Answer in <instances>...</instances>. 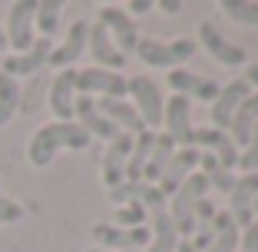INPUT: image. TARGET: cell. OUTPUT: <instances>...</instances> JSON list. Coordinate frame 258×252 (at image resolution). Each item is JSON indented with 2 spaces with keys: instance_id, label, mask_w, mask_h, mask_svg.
I'll use <instances>...</instances> for the list:
<instances>
[{
  "instance_id": "1",
  "label": "cell",
  "mask_w": 258,
  "mask_h": 252,
  "mask_svg": "<svg viewBox=\"0 0 258 252\" xmlns=\"http://www.w3.org/2000/svg\"><path fill=\"white\" fill-rule=\"evenodd\" d=\"M93 136L80 123H46L27 143V163L33 169H46L60 149H90Z\"/></svg>"
},
{
  "instance_id": "2",
  "label": "cell",
  "mask_w": 258,
  "mask_h": 252,
  "mask_svg": "<svg viewBox=\"0 0 258 252\" xmlns=\"http://www.w3.org/2000/svg\"><path fill=\"white\" fill-rule=\"evenodd\" d=\"M199 43L189 37H175V40H152V37H139L136 50L133 54L146 63V67L156 70H179L182 63H189L196 57Z\"/></svg>"
},
{
  "instance_id": "3",
  "label": "cell",
  "mask_w": 258,
  "mask_h": 252,
  "mask_svg": "<svg viewBox=\"0 0 258 252\" xmlns=\"http://www.w3.org/2000/svg\"><path fill=\"white\" fill-rule=\"evenodd\" d=\"M205 189H209V179H205L202 173H192L189 179L175 189L172 213H169V216H172V222H175L179 239L196 236V206H199V199H205Z\"/></svg>"
},
{
  "instance_id": "4",
  "label": "cell",
  "mask_w": 258,
  "mask_h": 252,
  "mask_svg": "<svg viewBox=\"0 0 258 252\" xmlns=\"http://www.w3.org/2000/svg\"><path fill=\"white\" fill-rule=\"evenodd\" d=\"M33 17H37V0H17V4L7 7V27H4V37H7V46L14 50V54L30 50L33 40H37Z\"/></svg>"
},
{
  "instance_id": "5",
  "label": "cell",
  "mask_w": 258,
  "mask_h": 252,
  "mask_svg": "<svg viewBox=\"0 0 258 252\" xmlns=\"http://www.w3.org/2000/svg\"><path fill=\"white\" fill-rule=\"evenodd\" d=\"M126 96H133V110L139 113L146 130H156L162 123V107L166 103H162V93L156 86V80H149V77L126 80Z\"/></svg>"
},
{
  "instance_id": "6",
  "label": "cell",
  "mask_w": 258,
  "mask_h": 252,
  "mask_svg": "<svg viewBox=\"0 0 258 252\" xmlns=\"http://www.w3.org/2000/svg\"><path fill=\"white\" fill-rule=\"evenodd\" d=\"M93 242H96V249H106V252H139L143 245H149V226L119 229L113 222H96L93 226Z\"/></svg>"
},
{
  "instance_id": "7",
  "label": "cell",
  "mask_w": 258,
  "mask_h": 252,
  "mask_svg": "<svg viewBox=\"0 0 258 252\" xmlns=\"http://www.w3.org/2000/svg\"><path fill=\"white\" fill-rule=\"evenodd\" d=\"M76 93L80 96H106V99H122L126 96V77L113 70H76Z\"/></svg>"
},
{
  "instance_id": "8",
  "label": "cell",
  "mask_w": 258,
  "mask_h": 252,
  "mask_svg": "<svg viewBox=\"0 0 258 252\" xmlns=\"http://www.w3.org/2000/svg\"><path fill=\"white\" fill-rule=\"evenodd\" d=\"M162 126H166V136L175 143V149H189L192 146V103L185 96H172L162 107Z\"/></svg>"
},
{
  "instance_id": "9",
  "label": "cell",
  "mask_w": 258,
  "mask_h": 252,
  "mask_svg": "<svg viewBox=\"0 0 258 252\" xmlns=\"http://www.w3.org/2000/svg\"><path fill=\"white\" fill-rule=\"evenodd\" d=\"M50 50H53V40L37 37L30 50L4 57V63H0V73H7V77H14V80H20V77H33V73H40V70L46 67V60H50Z\"/></svg>"
},
{
  "instance_id": "10",
  "label": "cell",
  "mask_w": 258,
  "mask_h": 252,
  "mask_svg": "<svg viewBox=\"0 0 258 252\" xmlns=\"http://www.w3.org/2000/svg\"><path fill=\"white\" fill-rule=\"evenodd\" d=\"M199 46H202V50L212 57L215 63H222V67H245V60H248L242 46H238V43H228L212 20L199 23Z\"/></svg>"
},
{
  "instance_id": "11",
  "label": "cell",
  "mask_w": 258,
  "mask_h": 252,
  "mask_svg": "<svg viewBox=\"0 0 258 252\" xmlns=\"http://www.w3.org/2000/svg\"><path fill=\"white\" fill-rule=\"evenodd\" d=\"M99 23L106 27L109 40L116 43V50H119L122 57H129L133 50H136V43H139L136 23H133V17H129L122 7H103L99 10Z\"/></svg>"
},
{
  "instance_id": "12",
  "label": "cell",
  "mask_w": 258,
  "mask_h": 252,
  "mask_svg": "<svg viewBox=\"0 0 258 252\" xmlns=\"http://www.w3.org/2000/svg\"><path fill=\"white\" fill-rule=\"evenodd\" d=\"M129 149H133V136H129V133H119L116 139H109L106 153H103V186H106L109 192L126 183Z\"/></svg>"
},
{
  "instance_id": "13",
  "label": "cell",
  "mask_w": 258,
  "mask_h": 252,
  "mask_svg": "<svg viewBox=\"0 0 258 252\" xmlns=\"http://www.w3.org/2000/svg\"><path fill=\"white\" fill-rule=\"evenodd\" d=\"M245 96H251V86L245 83L242 77L232 80L228 86H222L219 96L212 99V113H209V116H212V130H219V133L228 130V123H232V116H235V110L242 107Z\"/></svg>"
},
{
  "instance_id": "14",
  "label": "cell",
  "mask_w": 258,
  "mask_h": 252,
  "mask_svg": "<svg viewBox=\"0 0 258 252\" xmlns=\"http://www.w3.org/2000/svg\"><path fill=\"white\" fill-rule=\"evenodd\" d=\"M86 40H90V23H86V20H76L73 27H70L67 40H63V43H56L53 50H50L46 67H53V70H73V63L86 54Z\"/></svg>"
},
{
  "instance_id": "15",
  "label": "cell",
  "mask_w": 258,
  "mask_h": 252,
  "mask_svg": "<svg viewBox=\"0 0 258 252\" xmlns=\"http://www.w3.org/2000/svg\"><path fill=\"white\" fill-rule=\"evenodd\" d=\"M169 86L175 90V96H185L192 103V99H199V103H212L215 96H219L222 86L212 83L209 77H199V73H192V70H169Z\"/></svg>"
},
{
  "instance_id": "16",
  "label": "cell",
  "mask_w": 258,
  "mask_h": 252,
  "mask_svg": "<svg viewBox=\"0 0 258 252\" xmlns=\"http://www.w3.org/2000/svg\"><path fill=\"white\" fill-rule=\"evenodd\" d=\"M76 96H80V93H76V70H60L53 77V83H50V96H46L56 123H73Z\"/></svg>"
},
{
  "instance_id": "17",
  "label": "cell",
  "mask_w": 258,
  "mask_h": 252,
  "mask_svg": "<svg viewBox=\"0 0 258 252\" xmlns=\"http://www.w3.org/2000/svg\"><path fill=\"white\" fill-rule=\"evenodd\" d=\"M192 146H202L205 153L215 156V163H219L222 169H228V173L238 166V146L228 139V133H219V130H212V126H205V130H196Z\"/></svg>"
},
{
  "instance_id": "18",
  "label": "cell",
  "mask_w": 258,
  "mask_h": 252,
  "mask_svg": "<svg viewBox=\"0 0 258 252\" xmlns=\"http://www.w3.org/2000/svg\"><path fill=\"white\" fill-rule=\"evenodd\" d=\"M199 153L202 149H196V146H189V149H175V156H172V163L166 166V173H162V179H159V186L156 189L162 192V196H175V189L189 179L192 173L199 169Z\"/></svg>"
},
{
  "instance_id": "19",
  "label": "cell",
  "mask_w": 258,
  "mask_h": 252,
  "mask_svg": "<svg viewBox=\"0 0 258 252\" xmlns=\"http://www.w3.org/2000/svg\"><path fill=\"white\" fill-rule=\"evenodd\" d=\"M86 50L93 54V63H96L99 70H113V73H119L122 67H126V57L116 50V43L109 40L106 27L103 23H90V40H86Z\"/></svg>"
},
{
  "instance_id": "20",
  "label": "cell",
  "mask_w": 258,
  "mask_h": 252,
  "mask_svg": "<svg viewBox=\"0 0 258 252\" xmlns=\"http://www.w3.org/2000/svg\"><path fill=\"white\" fill-rule=\"evenodd\" d=\"M255 196H258V173H245L235 179V189L228 192V216L235 219L238 229H245L251 222V206H255Z\"/></svg>"
},
{
  "instance_id": "21",
  "label": "cell",
  "mask_w": 258,
  "mask_h": 252,
  "mask_svg": "<svg viewBox=\"0 0 258 252\" xmlns=\"http://www.w3.org/2000/svg\"><path fill=\"white\" fill-rule=\"evenodd\" d=\"M73 120L80 123L90 136H99V139H116V136H119V126H113L106 116L99 113V110H96V99H93V96H76V103H73Z\"/></svg>"
},
{
  "instance_id": "22",
  "label": "cell",
  "mask_w": 258,
  "mask_h": 252,
  "mask_svg": "<svg viewBox=\"0 0 258 252\" xmlns=\"http://www.w3.org/2000/svg\"><path fill=\"white\" fill-rule=\"evenodd\" d=\"M96 110L103 116H106L113 126H119V133H129V136H139V133L146 130L143 120H139V113L133 110V103L129 99H96Z\"/></svg>"
},
{
  "instance_id": "23",
  "label": "cell",
  "mask_w": 258,
  "mask_h": 252,
  "mask_svg": "<svg viewBox=\"0 0 258 252\" xmlns=\"http://www.w3.org/2000/svg\"><path fill=\"white\" fill-rule=\"evenodd\" d=\"M255 123H258V93H251V96L242 99V107L235 110V116H232V123H228V139L238 146V153L248 146Z\"/></svg>"
},
{
  "instance_id": "24",
  "label": "cell",
  "mask_w": 258,
  "mask_h": 252,
  "mask_svg": "<svg viewBox=\"0 0 258 252\" xmlns=\"http://www.w3.org/2000/svg\"><path fill=\"white\" fill-rule=\"evenodd\" d=\"M179 245V232H175V222L169 216V209H152V222H149V245L146 252H175Z\"/></svg>"
},
{
  "instance_id": "25",
  "label": "cell",
  "mask_w": 258,
  "mask_h": 252,
  "mask_svg": "<svg viewBox=\"0 0 258 252\" xmlns=\"http://www.w3.org/2000/svg\"><path fill=\"white\" fill-rule=\"evenodd\" d=\"M175 156V143L166 136V133H156V146H152V153H149V163H146L143 169V183H159L162 173H166V166L172 163Z\"/></svg>"
},
{
  "instance_id": "26",
  "label": "cell",
  "mask_w": 258,
  "mask_h": 252,
  "mask_svg": "<svg viewBox=\"0 0 258 252\" xmlns=\"http://www.w3.org/2000/svg\"><path fill=\"white\" fill-rule=\"evenodd\" d=\"M156 146V133L143 130L139 136H133V149H129V163H126V183H143V169L149 163V153Z\"/></svg>"
},
{
  "instance_id": "27",
  "label": "cell",
  "mask_w": 258,
  "mask_h": 252,
  "mask_svg": "<svg viewBox=\"0 0 258 252\" xmlns=\"http://www.w3.org/2000/svg\"><path fill=\"white\" fill-rule=\"evenodd\" d=\"M212 229H215V239L205 252H235L238 249V226L228 213H215Z\"/></svg>"
},
{
  "instance_id": "28",
  "label": "cell",
  "mask_w": 258,
  "mask_h": 252,
  "mask_svg": "<svg viewBox=\"0 0 258 252\" xmlns=\"http://www.w3.org/2000/svg\"><path fill=\"white\" fill-rule=\"evenodd\" d=\"M23 103V90H20V80L0 73V126H7L14 120V113L20 110Z\"/></svg>"
},
{
  "instance_id": "29",
  "label": "cell",
  "mask_w": 258,
  "mask_h": 252,
  "mask_svg": "<svg viewBox=\"0 0 258 252\" xmlns=\"http://www.w3.org/2000/svg\"><path fill=\"white\" fill-rule=\"evenodd\" d=\"M60 14H63V4H60V0H37V17H33V27H37L40 37L53 40L56 27H60Z\"/></svg>"
},
{
  "instance_id": "30",
  "label": "cell",
  "mask_w": 258,
  "mask_h": 252,
  "mask_svg": "<svg viewBox=\"0 0 258 252\" xmlns=\"http://www.w3.org/2000/svg\"><path fill=\"white\" fill-rule=\"evenodd\" d=\"M199 173L209 179V186H215V189H222V192H232V189H235V179H238V176H232L228 169H222L219 163H215V156H209V153H199Z\"/></svg>"
},
{
  "instance_id": "31",
  "label": "cell",
  "mask_w": 258,
  "mask_h": 252,
  "mask_svg": "<svg viewBox=\"0 0 258 252\" xmlns=\"http://www.w3.org/2000/svg\"><path fill=\"white\" fill-rule=\"evenodd\" d=\"M219 10L242 27H258V0H222Z\"/></svg>"
},
{
  "instance_id": "32",
  "label": "cell",
  "mask_w": 258,
  "mask_h": 252,
  "mask_svg": "<svg viewBox=\"0 0 258 252\" xmlns=\"http://www.w3.org/2000/svg\"><path fill=\"white\" fill-rule=\"evenodd\" d=\"M146 213H149V209H146L143 203H126V206H116L113 226H119V229H139V226H146Z\"/></svg>"
},
{
  "instance_id": "33",
  "label": "cell",
  "mask_w": 258,
  "mask_h": 252,
  "mask_svg": "<svg viewBox=\"0 0 258 252\" xmlns=\"http://www.w3.org/2000/svg\"><path fill=\"white\" fill-rule=\"evenodd\" d=\"M238 169L242 173H258V123H255V130H251L248 146L238 153Z\"/></svg>"
},
{
  "instance_id": "34",
  "label": "cell",
  "mask_w": 258,
  "mask_h": 252,
  "mask_svg": "<svg viewBox=\"0 0 258 252\" xmlns=\"http://www.w3.org/2000/svg\"><path fill=\"white\" fill-rule=\"evenodd\" d=\"M20 219H23V206L17 199L0 192V226H14V222H20Z\"/></svg>"
},
{
  "instance_id": "35",
  "label": "cell",
  "mask_w": 258,
  "mask_h": 252,
  "mask_svg": "<svg viewBox=\"0 0 258 252\" xmlns=\"http://www.w3.org/2000/svg\"><path fill=\"white\" fill-rule=\"evenodd\" d=\"M238 245H242V252H258V219H251L238 232Z\"/></svg>"
},
{
  "instance_id": "36",
  "label": "cell",
  "mask_w": 258,
  "mask_h": 252,
  "mask_svg": "<svg viewBox=\"0 0 258 252\" xmlns=\"http://www.w3.org/2000/svg\"><path fill=\"white\" fill-rule=\"evenodd\" d=\"M152 7H156V4H152V0H129L126 14H136V17H143V14H149Z\"/></svg>"
},
{
  "instance_id": "37",
  "label": "cell",
  "mask_w": 258,
  "mask_h": 252,
  "mask_svg": "<svg viewBox=\"0 0 258 252\" xmlns=\"http://www.w3.org/2000/svg\"><path fill=\"white\" fill-rule=\"evenodd\" d=\"M159 10H162V14H179L182 4H179V0H159Z\"/></svg>"
},
{
  "instance_id": "38",
  "label": "cell",
  "mask_w": 258,
  "mask_h": 252,
  "mask_svg": "<svg viewBox=\"0 0 258 252\" xmlns=\"http://www.w3.org/2000/svg\"><path fill=\"white\" fill-rule=\"evenodd\" d=\"M245 83H248V86H258V63H251V67L248 70H245Z\"/></svg>"
},
{
  "instance_id": "39",
  "label": "cell",
  "mask_w": 258,
  "mask_h": 252,
  "mask_svg": "<svg viewBox=\"0 0 258 252\" xmlns=\"http://www.w3.org/2000/svg\"><path fill=\"white\" fill-rule=\"evenodd\" d=\"M175 252H196V249H192V242H189V239H179V245H175Z\"/></svg>"
},
{
  "instance_id": "40",
  "label": "cell",
  "mask_w": 258,
  "mask_h": 252,
  "mask_svg": "<svg viewBox=\"0 0 258 252\" xmlns=\"http://www.w3.org/2000/svg\"><path fill=\"white\" fill-rule=\"evenodd\" d=\"M0 50H7V37H4V27H0Z\"/></svg>"
},
{
  "instance_id": "41",
  "label": "cell",
  "mask_w": 258,
  "mask_h": 252,
  "mask_svg": "<svg viewBox=\"0 0 258 252\" xmlns=\"http://www.w3.org/2000/svg\"><path fill=\"white\" fill-rule=\"evenodd\" d=\"M251 213H258V196H255V206H251Z\"/></svg>"
},
{
  "instance_id": "42",
  "label": "cell",
  "mask_w": 258,
  "mask_h": 252,
  "mask_svg": "<svg viewBox=\"0 0 258 252\" xmlns=\"http://www.w3.org/2000/svg\"><path fill=\"white\" fill-rule=\"evenodd\" d=\"M90 252H106V249H90Z\"/></svg>"
},
{
  "instance_id": "43",
  "label": "cell",
  "mask_w": 258,
  "mask_h": 252,
  "mask_svg": "<svg viewBox=\"0 0 258 252\" xmlns=\"http://www.w3.org/2000/svg\"><path fill=\"white\" fill-rule=\"evenodd\" d=\"M139 252H143V249H139Z\"/></svg>"
}]
</instances>
